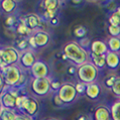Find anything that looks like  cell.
Returning <instances> with one entry per match:
<instances>
[{
  "label": "cell",
  "mask_w": 120,
  "mask_h": 120,
  "mask_svg": "<svg viewBox=\"0 0 120 120\" xmlns=\"http://www.w3.org/2000/svg\"><path fill=\"white\" fill-rule=\"evenodd\" d=\"M63 55L76 67L91 62V52L80 45L78 41L67 42L63 48Z\"/></svg>",
  "instance_id": "6da1fadb"
},
{
  "label": "cell",
  "mask_w": 120,
  "mask_h": 120,
  "mask_svg": "<svg viewBox=\"0 0 120 120\" xmlns=\"http://www.w3.org/2000/svg\"><path fill=\"white\" fill-rule=\"evenodd\" d=\"M41 106L34 96L22 93L17 97L16 101V110H18L19 113L27 116V117L32 120L38 116Z\"/></svg>",
  "instance_id": "7a4b0ae2"
},
{
  "label": "cell",
  "mask_w": 120,
  "mask_h": 120,
  "mask_svg": "<svg viewBox=\"0 0 120 120\" xmlns=\"http://www.w3.org/2000/svg\"><path fill=\"white\" fill-rule=\"evenodd\" d=\"M23 74V70L18 65L7 66L1 69V91L5 88L16 87Z\"/></svg>",
  "instance_id": "3957f363"
},
{
  "label": "cell",
  "mask_w": 120,
  "mask_h": 120,
  "mask_svg": "<svg viewBox=\"0 0 120 120\" xmlns=\"http://www.w3.org/2000/svg\"><path fill=\"white\" fill-rule=\"evenodd\" d=\"M99 76V69L96 68L92 62L85 63L84 65L77 67V77L79 82L88 85L95 83Z\"/></svg>",
  "instance_id": "277c9868"
},
{
  "label": "cell",
  "mask_w": 120,
  "mask_h": 120,
  "mask_svg": "<svg viewBox=\"0 0 120 120\" xmlns=\"http://www.w3.org/2000/svg\"><path fill=\"white\" fill-rule=\"evenodd\" d=\"M19 59H20V52L15 46H3L0 49L1 69L7 66L18 65Z\"/></svg>",
  "instance_id": "5b68a950"
},
{
  "label": "cell",
  "mask_w": 120,
  "mask_h": 120,
  "mask_svg": "<svg viewBox=\"0 0 120 120\" xmlns=\"http://www.w3.org/2000/svg\"><path fill=\"white\" fill-rule=\"evenodd\" d=\"M21 90L22 89L17 87H9L3 89L1 91V97H0L1 106L16 110V101H17L18 96L22 94Z\"/></svg>",
  "instance_id": "8992f818"
},
{
  "label": "cell",
  "mask_w": 120,
  "mask_h": 120,
  "mask_svg": "<svg viewBox=\"0 0 120 120\" xmlns=\"http://www.w3.org/2000/svg\"><path fill=\"white\" fill-rule=\"evenodd\" d=\"M52 79L49 78H41L35 79L32 78L30 81V89L33 95H36L38 97H45L52 91Z\"/></svg>",
  "instance_id": "52a82bcc"
},
{
  "label": "cell",
  "mask_w": 120,
  "mask_h": 120,
  "mask_svg": "<svg viewBox=\"0 0 120 120\" xmlns=\"http://www.w3.org/2000/svg\"><path fill=\"white\" fill-rule=\"evenodd\" d=\"M28 42L31 49L45 48L51 42V35L44 29H36L28 38Z\"/></svg>",
  "instance_id": "ba28073f"
},
{
  "label": "cell",
  "mask_w": 120,
  "mask_h": 120,
  "mask_svg": "<svg viewBox=\"0 0 120 120\" xmlns=\"http://www.w3.org/2000/svg\"><path fill=\"white\" fill-rule=\"evenodd\" d=\"M58 94L65 104H71V103H73L79 95L78 91H77V88H76V84H74L72 82L63 83Z\"/></svg>",
  "instance_id": "9c48e42d"
},
{
  "label": "cell",
  "mask_w": 120,
  "mask_h": 120,
  "mask_svg": "<svg viewBox=\"0 0 120 120\" xmlns=\"http://www.w3.org/2000/svg\"><path fill=\"white\" fill-rule=\"evenodd\" d=\"M32 78L41 79V78H49V68L45 61L38 60L32 68L29 70Z\"/></svg>",
  "instance_id": "30bf717a"
},
{
  "label": "cell",
  "mask_w": 120,
  "mask_h": 120,
  "mask_svg": "<svg viewBox=\"0 0 120 120\" xmlns=\"http://www.w3.org/2000/svg\"><path fill=\"white\" fill-rule=\"evenodd\" d=\"M36 61L38 60L35 58L34 52H33V49H30L26 52H20V59H19L18 66L22 70H30Z\"/></svg>",
  "instance_id": "8fae6325"
},
{
  "label": "cell",
  "mask_w": 120,
  "mask_h": 120,
  "mask_svg": "<svg viewBox=\"0 0 120 120\" xmlns=\"http://www.w3.org/2000/svg\"><path fill=\"white\" fill-rule=\"evenodd\" d=\"M19 21L26 24L32 30H36V29L41 27L42 23V19L36 13H29V14H26L23 17H21L19 19Z\"/></svg>",
  "instance_id": "7c38bea8"
},
{
  "label": "cell",
  "mask_w": 120,
  "mask_h": 120,
  "mask_svg": "<svg viewBox=\"0 0 120 120\" xmlns=\"http://www.w3.org/2000/svg\"><path fill=\"white\" fill-rule=\"evenodd\" d=\"M108 52H109V49H108L107 42L103 41H99V39L92 41L91 48H90V52L91 54L97 55V56H104V55H107Z\"/></svg>",
  "instance_id": "4fadbf2b"
},
{
  "label": "cell",
  "mask_w": 120,
  "mask_h": 120,
  "mask_svg": "<svg viewBox=\"0 0 120 120\" xmlns=\"http://www.w3.org/2000/svg\"><path fill=\"white\" fill-rule=\"evenodd\" d=\"M93 120H112L111 110L107 106L100 105L93 113Z\"/></svg>",
  "instance_id": "5bb4252c"
},
{
  "label": "cell",
  "mask_w": 120,
  "mask_h": 120,
  "mask_svg": "<svg viewBox=\"0 0 120 120\" xmlns=\"http://www.w3.org/2000/svg\"><path fill=\"white\" fill-rule=\"evenodd\" d=\"M106 63L108 69L116 70L120 66V55L117 52H108V54L106 55Z\"/></svg>",
  "instance_id": "9a60e30c"
},
{
  "label": "cell",
  "mask_w": 120,
  "mask_h": 120,
  "mask_svg": "<svg viewBox=\"0 0 120 120\" xmlns=\"http://www.w3.org/2000/svg\"><path fill=\"white\" fill-rule=\"evenodd\" d=\"M101 93V86H100L97 82L95 83H91V84L87 85V89H86V93L85 95L88 98L92 99V100H96Z\"/></svg>",
  "instance_id": "2e32d148"
},
{
  "label": "cell",
  "mask_w": 120,
  "mask_h": 120,
  "mask_svg": "<svg viewBox=\"0 0 120 120\" xmlns=\"http://www.w3.org/2000/svg\"><path fill=\"white\" fill-rule=\"evenodd\" d=\"M15 31L19 35V38H28L34 32V30L30 29L26 24H24L23 22H20V21H19L17 26H16Z\"/></svg>",
  "instance_id": "e0dca14e"
},
{
  "label": "cell",
  "mask_w": 120,
  "mask_h": 120,
  "mask_svg": "<svg viewBox=\"0 0 120 120\" xmlns=\"http://www.w3.org/2000/svg\"><path fill=\"white\" fill-rule=\"evenodd\" d=\"M18 113L15 109H9L1 106V111H0V119L1 120H15L17 117Z\"/></svg>",
  "instance_id": "ac0fdd59"
},
{
  "label": "cell",
  "mask_w": 120,
  "mask_h": 120,
  "mask_svg": "<svg viewBox=\"0 0 120 120\" xmlns=\"http://www.w3.org/2000/svg\"><path fill=\"white\" fill-rule=\"evenodd\" d=\"M17 7V2L14 0H3L1 2V9L6 14H11L15 11Z\"/></svg>",
  "instance_id": "d6986e66"
},
{
  "label": "cell",
  "mask_w": 120,
  "mask_h": 120,
  "mask_svg": "<svg viewBox=\"0 0 120 120\" xmlns=\"http://www.w3.org/2000/svg\"><path fill=\"white\" fill-rule=\"evenodd\" d=\"M91 62L94 64L96 68L99 70H102L107 67V63H106V55L104 56H97L91 54Z\"/></svg>",
  "instance_id": "ffe728a7"
},
{
  "label": "cell",
  "mask_w": 120,
  "mask_h": 120,
  "mask_svg": "<svg viewBox=\"0 0 120 120\" xmlns=\"http://www.w3.org/2000/svg\"><path fill=\"white\" fill-rule=\"evenodd\" d=\"M107 45H108L109 52L120 54V36H117V38H112V36H110L108 38Z\"/></svg>",
  "instance_id": "44dd1931"
},
{
  "label": "cell",
  "mask_w": 120,
  "mask_h": 120,
  "mask_svg": "<svg viewBox=\"0 0 120 120\" xmlns=\"http://www.w3.org/2000/svg\"><path fill=\"white\" fill-rule=\"evenodd\" d=\"M108 21L110 25H115L120 27V6H118V8L115 11L111 12V14L109 15Z\"/></svg>",
  "instance_id": "7402d4cb"
},
{
  "label": "cell",
  "mask_w": 120,
  "mask_h": 120,
  "mask_svg": "<svg viewBox=\"0 0 120 120\" xmlns=\"http://www.w3.org/2000/svg\"><path fill=\"white\" fill-rule=\"evenodd\" d=\"M16 49H18L20 52H26L28 49H30V46H29V42H28V38H19V39L16 41Z\"/></svg>",
  "instance_id": "603a6c76"
},
{
  "label": "cell",
  "mask_w": 120,
  "mask_h": 120,
  "mask_svg": "<svg viewBox=\"0 0 120 120\" xmlns=\"http://www.w3.org/2000/svg\"><path fill=\"white\" fill-rule=\"evenodd\" d=\"M112 120H120V99L115 101L110 107Z\"/></svg>",
  "instance_id": "cb8c5ba5"
},
{
  "label": "cell",
  "mask_w": 120,
  "mask_h": 120,
  "mask_svg": "<svg viewBox=\"0 0 120 120\" xmlns=\"http://www.w3.org/2000/svg\"><path fill=\"white\" fill-rule=\"evenodd\" d=\"M87 28L85 27L84 25H77L76 27L74 28V30H73V33H74V35L76 36L77 38H79V39H82V38H87Z\"/></svg>",
  "instance_id": "d4e9b609"
},
{
  "label": "cell",
  "mask_w": 120,
  "mask_h": 120,
  "mask_svg": "<svg viewBox=\"0 0 120 120\" xmlns=\"http://www.w3.org/2000/svg\"><path fill=\"white\" fill-rule=\"evenodd\" d=\"M108 33L110 36L112 38H117L120 36V27L119 26H115V25H110L108 26Z\"/></svg>",
  "instance_id": "484cf974"
},
{
  "label": "cell",
  "mask_w": 120,
  "mask_h": 120,
  "mask_svg": "<svg viewBox=\"0 0 120 120\" xmlns=\"http://www.w3.org/2000/svg\"><path fill=\"white\" fill-rule=\"evenodd\" d=\"M111 91L113 92V94H114L116 97H118L120 99V77H117L114 85H113V87L111 88Z\"/></svg>",
  "instance_id": "4316f807"
},
{
  "label": "cell",
  "mask_w": 120,
  "mask_h": 120,
  "mask_svg": "<svg viewBox=\"0 0 120 120\" xmlns=\"http://www.w3.org/2000/svg\"><path fill=\"white\" fill-rule=\"evenodd\" d=\"M18 20L15 18V16L14 15H9V16H7V18L5 19V24L7 25V26H9V27H14V25H16L17 26V24H18Z\"/></svg>",
  "instance_id": "83f0119b"
},
{
  "label": "cell",
  "mask_w": 120,
  "mask_h": 120,
  "mask_svg": "<svg viewBox=\"0 0 120 120\" xmlns=\"http://www.w3.org/2000/svg\"><path fill=\"white\" fill-rule=\"evenodd\" d=\"M79 45L83 46L84 49H86L88 51V49H90V48H91V45H92V41L91 39H90L89 38H84L82 39H79Z\"/></svg>",
  "instance_id": "f1b7e54d"
},
{
  "label": "cell",
  "mask_w": 120,
  "mask_h": 120,
  "mask_svg": "<svg viewBox=\"0 0 120 120\" xmlns=\"http://www.w3.org/2000/svg\"><path fill=\"white\" fill-rule=\"evenodd\" d=\"M62 83L59 81V80H56V79H52V91H54L55 93H58L60 91V89L62 87Z\"/></svg>",
  "instance_id": "f546056e"
},
{
  "label": "cell",
  "mask_w": 120,
  "mask_h": 120,
  "mask_svg": "<svg viewBox=\"0 0 120 120\" xmlns=\"http://www.w3.org/2000/svg\"><path fill=\"white\" fill-rule=\"evenodd\" d=\"M76 88H77V91H78V94L82 95V94H85L86 93L87 85L84 84V83H82V82H78V83H76Z\"/></svg>",
  "instance_id": "4dcf8cb0"
},
{
  "label": "cell",
  "mask_w": 120,
  "mask_h": 120,
  "mask_svg": "<svg viewBox=\"0 0 120 120\" xmlns=\"http://www.w3.org/2000/svg\"><path fill=\"white\" fill-rule=\"evenodd\" d=\"M116 79H117V77H116V76H113V75L107 77V79L105 80V85H106V87L111 89V88L113 87V85H114Z\"/></svg>",
  "instance_id": "1f68e13d"
},
{
  "label": "cell",
  "mask_w": 120,
  "mask_h": 120,
  "mask_svg": "<svg viewBox=\"0 0 120 120\" xmlns=\"http://www.w3.org/2000/svg\"><path fill=\"white\" fill-rule=\"evenodd\" d=\"M52 100H54V103L56 106H58V107H63L64 105H66L64 102L62 101V99L60 98V96L58 93H55L54 94V97H52Z\"/></svg>",
  "instance_id": "d6a6232c"
},
{
  "label": "cell",
  "mask_w": 120,
  "mask_h": 120,
  "mask_svg": "<svg viewBox=\"0 0 120 120\" xmlns=\"http://www.w3.org/2000/svg\"><path fill=\"white\" fill-rule=\"evenodd\" d=\"M49 23H51L52 25H54V26L58 25L59 23H60V19H59V17H58V16H56V17H54V18H52L51 20H49Z\"/></svg>",
  "instance_id": "836d02e7"
},
{
  "label": "cell",
  "mask_w": 120,
  "mask_h": 120,
  "mask_svg": "<svg viewBox=\"0 0 120 120\" xmlns=\"http://www.w3.org/2000/svg\"><path fill=\"white\" fill-rule=\"evenodd\" d=\"M77 120H93L90 116H88V115H86V114H81L78 117V119Z\"/></svg>",
  "instance_id": "e575fe53"
},
{
  "label": "cell",
  "mask_w": 120,
  "mask_h": 120,
  "mask_svg": "<svg viewBox=\"0 0 120 120\" xmlns=\"http://www.w3.org/2000/svg\"><path fill=\"white\" fill-rule=\"evenodd\" d=\"M15 120H30L27 116H25V115H23L21 114V113H18V115H17V117H16Z\"/></svg>",
  "instance_id": "d590c367"
},
{
  "label": "cell",
  "mask_w": 120,
  "mask_h": 120,
  "mask_svg": "<svg viewBox=\"0 0 120 120\" xmlns=\"http://www.w3.org/2000/svg\"><path fill=\"white\" fill-rule=\"evenodd\" d=\"M74 4H80V3H82V1H76V0H73L72 1Z\"/></svg>",
  "instance_id": "8d00e7d4"
},
{
  "label": "cell",
  "mask_w": 120,
  "mask_h": 120,
  "mask_svg": "<svg viewBox=\"0 0 120 120\" xmlns=\"http://www.w3.org/2000/svg\"><path fill=\"white\" fill-rule=\"evenodd\" d=\"M45 120H60V119H56V118H48Z\"/></svg>",
  "instance_id": "74e56055"
}]
</instances>
